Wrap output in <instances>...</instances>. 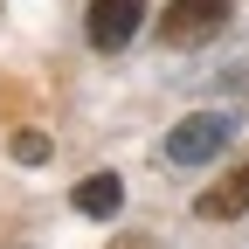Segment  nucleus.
I'll use <instances>...</instances> for the list:
<instances>
[{
    "label": "nucleus",
    "instance_id": "obj_4",
    "mask_svg": "<svg viewBox=\"0 0 249 249\" xmlns=\"http://www.w3.org/2000/svg\"><path fill=\"white\" fill-rule=\"evenodd\" d=\"M242 208H249V160L201 194V214H208V222H229V214H242Z\"/></svg>",
    "mask_w": 249,
    "mask_h": 249
},
{
    "label": "nucleus",
    "instance_id": "obj_3",
    "mask_svg": "<svg viewBox=\"0 0 249 249\" xmlns=\"http://www.w3.org/2000/svg\"><path fill=\"white\" fill-rule=\"evenodd\" d=\"M139 21H145V0H90V14H83V28H90V49L118 55L124 42L139 35Z\"/></svg>",
    "mask_w": 249,
    "mask_h": 249
},
{
    "label": "nucleus",
    "instance_id": "obj_1",
    "mask_svg": "<svg viewBox=\"0 0 249 249\" xmlns=\"http://www.w3.org/2000/svg\"><path fill=\"white\" fill-rule=\"evenodd\" d=\"M229 14H235V0H173L160 14V42L166 49H201L229 28Z\"/></svg>",
    "mask_w": 249,
    "mask_h": 249
},
{
    "label": "nucleus",
    "instance_id": "obj_7",
    "mask_svg": "<svg viewBox=\"0 0 249 249\" xmlns=\"http://www.w3.org/2000/svg\"><path fill=\"white\" fill-rule=\"evenodd\" d=\"M111 249H166V242H152V235H118Z\"/></svg>",
    "mask_w": 249,
    "mask_h": 249
},
{
    "label": "nucleus",
    "instance_id": "obj_2",
    "mask_svg": "<svg viewBox=\"0 0 249 249\" xmlns=\"http://www.w3.org/2000/svg\"><path fill=\"white\" fill-rule=\"evenodd\" d=\"M235 139V118L229 111H201V118H180L173 132H166V160L173 166H208L214 152H222Z\"/></svg>",
    "mask_w": 249,
    "mask_h": 249
},
{
    "label": "nucleus",
    "instance_id": "obj_6",
    "mask_svg": "<svg viewBox=\"0 0 249 249\" xmlns=\"http://www.w3.org/2000/svg\"><path fill=\"white\" fill-rule=\"evenodd\" d=\"M14 160H21V166H42V160H49V139H42V132H14Z\"/></svg>",
    "mask_w": 249,
    "mask_h": 249
},
{
    "label": "nucleus",
    "instance_id": "obj_5",
    "mask_svg": "<svg viewBox=\"0 0 249 249\" xmlns=\"http://www.w3.org/2000/svg\"><path fill=\"white\" fill-rule=\"evenodd\" d=\"M118 201H124V187H118V173H90V180L76 187V208L90 214V222H104V214H118Z\"/></svg>",
    "mask_w": 249,
    "mask_h": 249
}]
</instances>
